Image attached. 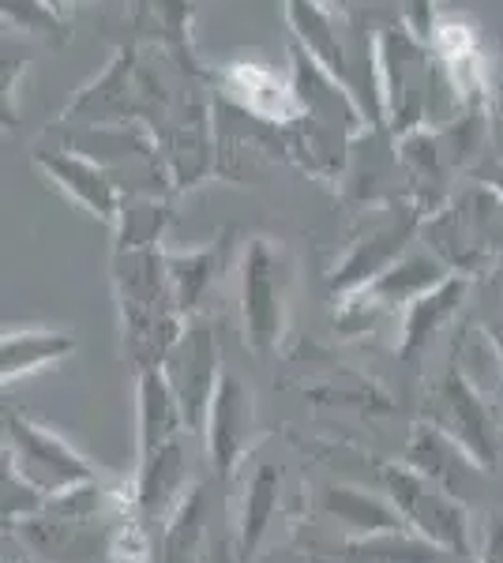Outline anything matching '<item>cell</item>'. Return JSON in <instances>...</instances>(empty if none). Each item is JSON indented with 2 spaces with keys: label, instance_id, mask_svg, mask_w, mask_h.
<instances>
[{
  "label": "cell",
  "instance_id": "5b68a950",
  "mask_svg": "<svg viewBox=\"0 0 503 563\" xmlns=\"http://www.w3.org/2000/svg\"><path fill=\"white\" fill-rule=\"evenodd\" d=\"M34 166L50 177V185L57 188L64 199L79 207V211L102 218V222H117L124 203V188L117 185V177L109 174L98 158H90L79 147H42L34 151Z\"/></svg>",
  "mask_w": 503,
  "mask_h": 563
},
{
  "label": "cell",
  "instance_id": "7c38bea8",
  "mask_svg": "<svg viewBox=\"0 0 503 563\" xmlns=\"http://www.w3.org/2000/svg\"><path fill=\"white\" fill-rule=\"evenodd\" d=\"M64 353H72V339L61 331H12L4 334V376L53 365Z\"/></svg>",
  "mask_w": 503,
  "mask_h": 563
},
{
  "label": "cell",
  "instance_id": "6da1fadb",
  "mask_svg": "<svg viewBox=\"0 0 503 563\" xmlns=\"http://www.w3.org/2000/svg\"><path fill=\"white\" fill-rule=\"evenodd\" d=\"M380 90L383 124L395 140L417 129L447 124L462 113L433 38L420 34L406 15H395L380 26Z\"/></svg>",
  "mask_w": 503,
  "mask_h": 563
},
{
  "label": "cell",
  "instance_id": "4fadbf2b",
  "mask_svg": "<svg viewBox=\"0 0 503 563\" xmlns=\"http://www.w3.org/2000/svg\"><path fill=\"white\" fill-rule=\"evenodd\" d=\"M0 15H4V31L26 34V38L42 42H68V23L50 0H0Z\"/></svg>",
  "mask_w": 503,
  "mask_h": 563
},
{
  "label": "cell",
  "instance_id": "9a60e30c",
  "mask_svg": "<svg viewBox=\"0 0 503 563\" xmlns=\"http://www.w3.org/2000/svg\"><path fill=\"white\" fill-rule=\"evenodd\" d=\"M484 327H489V334L496 339L500 376H503V267L496 271V275H492L489 294H484Z\"/></svg>",
  "mask_w": 503,
  "mask_h": 563
},
{
  "label": "cell",
  "instance_id": "52a82bcc",
  "mask_svg": "<svg viewBox=\"0 0 503 563\" xmlns=\"http://www.w3.org/2000/svg\"><path fill=\"white\" fill-rule=\"evenodd\" d=\"M289 23V42L313 53L324 68H331L346 84V60H350V12H335L324 0H282Z\"/></svg>",
  "mask_w": 503,
  "mask_h": 563
},
{
  "label": "cell",
  "instance_id": "5bb4252c",
  "mask_svg": "<svg viewBox=\"0 0 503 563\" xmlns=\"http://www.w3.org/2000/svg\"><path fill=\"white\" fill-rule=\"evenodd\" d=\"M26 71L23 57H8L4 49V76H0V95H4V106H0V117H4V129H12L20 121V76Z\"/></svg>",
  "mask_w": 503,
  "mask_h": 563
},
{
  "label": "cell",
  "instance_id": "30bf717a",
  "mask_svg": "<svg viewBox=\"0 0 503 563\" xmlns=\"http://www.w3.org/2000/svg\"><path fill=\"white\" fill-rule=\"evenodd\" d=\"M252 421V398L249 390L237 384L233 376L218 379V390L210 398V435H215V459L230 462L241 448V440L249 435Z\"/></svg>",
  "mask_w": 503,
  "mask_h": 563
},
{
  "label": "cell",
  "instance_id": "2e32d148",
  "mask_svg": "<svg viewBox=\"0 0 503 563\" xmlns=\"http://www.w3.org/2000/svg\"><path fill=\"white\" fill-rule=\"evenodd\" d=\"M489 135H492V158H503V65L496 71V84H492L489 98Z\"/></svg>",
  "mask_w": 503,
  "mask_h": 563
},
{
  "label": "cell",
  "instance_id": "8fae6325",
  "mask_svg": "<svg viewBox=\"0 0 503 563\" xmlns=\"http://www.w3.org/2000/svg\"><path fill=\"white\" fill-rule=\"evenodd\" d=\"M226 241H230V233H222V238H218L215 244H207V249L185 252V256H166L177 308H192V305L199 301V294H204V289L210 286V278H215L218 263H222Z\"/></svg>",
  "mask_w": 503,
  "mask_h": 563
},
{
  "label": "cell",
  "instance_id": "277c9868",
  "mask_svg": "<svg viewBox=\"0 0 503 563\" xmlns=\"http://www.w3.org/2000/svg\"><path fill=\"white\" fill-rule=\"evenodd\" d=\"M433 45L459 106L462 109L489 106L496 71L489 65V45H484L481 26L470 15H440V23L433 31Z\"/></svg>",
  "mask_w": 503,
  "mask_h": 563
},
{
  "label": "cell",
  "instance_id": "9c48e42d",
  "mask_svg": "<svg viewBox=\"0 0 503 563\" xmlns=\"http://www.w3.org/2000/svg\"><path fill=\"white\" fill-rule=\"evenodd\" d=\"M466 289H470V278L466 275H447L440 286H433L428 294H420L406 312V334H402V353H417L428 339L436 334V327L451 320V312L462 305Z\"/></svg>",
  "mask_w": 503,
  "mask_h": 563
},
{
  "label": "cell",
  "instance_id": "e0dca14e",
  "mask_svg": "<svg viewBox=\"0 0 503 563\" xmlns=\"http://www.w3.org/2000/svg\"><path fill=\"white\" fill-rule=\"evenodd\" d=\"M402 15L417 26L420 34L433 38L436 23H440V12H436V0H402Z\"/></svg>",
  "mask_w": 503,
  "mask_h": 563
},
{
  "label": "cell",
  "instance_id": "ac0fdd59",
  "mask_svg": "<svg viewBox=\"0 0 503 563\" xmlns=\"http://www.w3.org/2000/svg\"><path fill=\"white\" fill-rule=\"evenodd\" d=\"M324 4H327V8H335V12H342V15H346V12H353V0H324Z\"/></svg>",
  "mask_w": 503,
  "mask_h": 563
},
{
  "label": "cell",
  "instance_id": "3957f363",
  "mask_svg": "<svg viewBox=\"0 0 503 563\" xmlns=\"http://www.w3.org/2000/svg\"><path fill=\"white\" fill-rule=\"evenodd\" d=\"M286 252L271 238H255L244 256L241 275V312H244V334H249L252 350H271L282 334L286 320Z\"/></svg>",
  "mask_w": 503,
  "mask_h": 563
},
{
  "label": "cell",
  "instance_id": "d6986e66",
  "mask_svg": "<svg viewBox=\"0 0 503 563\" xmlns=\"http://www.w3.org/2000/svg\"><path fill=\"white\" fill-rule=\"evenodd\" d=\"M50 4L57 8V12L64 15V12H68V8H72V0H50Z\"/></svg>",
  "mask_w": 503,
  "mask_h": 563
},
{
  "label": "cell",
  "instance_id": "8992f818",
  "mask_svg": "<svg viewBox=\"0 0 503 563\" xmlns=\"http://www.w3.org/2000/svg\"><path fill=\"white\" fill-rule=\"evenodd\" d=\"M218 84L226 87V98L237 109L260 117L274 129H286L297 117L294 79L278 76V68L263 65V60H233V65L218 71Z\"/></svg>",
  "mask_w": 503,
  "mask_h": 563
},
{
  "label": "cell",
  "instance_id": "ba28073f",
  "mask_svg": "<svg viewBox=\"0 0 503 563\" xmlns=\"http://www.w3.org/2000/svg\"><path fill=\"white\" fill-rule=\"evenodd\" d=\"M170 384L177 390L181 398V410L199 417L204 410H210V398L218 390V376H215V365H218V346L210 339L207 327H192L185 339L173 346L170 353Z\"/></svg>",
  "mask_w": 503,
  "mask_h": 563
},
{
  "label": "cell",
  "instance_id": "7a4b0ae2",
  "mask_svg": "<svg viewBox=\"0 0 503 563\" xmlns=\"http://www.w3.org/2000/svg\"><path fill=\"white\" fill-rule=\"evenodd\" d=\"M420 225H425V211L409 196L387 199V203H369V214L353 230L350 249L335 267V289L357 294L387 267H395L406 256V244L414 241Z\"/></svg>",
  "mask_w": 503,
  "mask_h": 563
}]
</instances>
